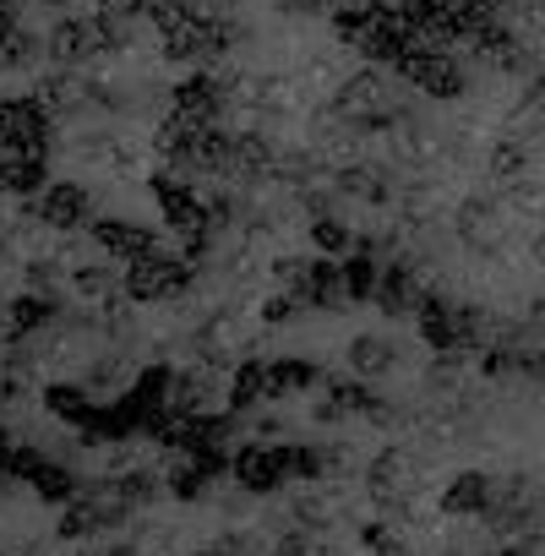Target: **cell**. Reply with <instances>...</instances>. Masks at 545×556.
Returning <instances> with one entry per match:
<instances>
[{
  "label": "cell",
  "instance_id": "cell-1",
  "mask_svg": "<svg viewBox=\"0 0 545 556\" xmlns=\"http://www.w3.org/2000/svg\"><path fill=\"white\" fill-rule=\"evenodd\" d=\"M28 213L55 235H77V229L93 224V191L77 186V180H50L39 197H28Z\"/></svg>",
  "mask_w": 545,
  "mask_h": 556
},
{
  "label": "cell",
  "instance_id": "cell-2",
  "mask_svg": "<svg viewBox=\"0 0 545 556\" xmlns=\"http://www.w3.org/2000/svg\"><path fill=\"white\" fill-rule=\"evenodd\" d=\"M93 251L110 256V262H137L148 251H164V235L153 224H137V218H93Z\"/></svg>",
  "mask_w": 545,
  "mask_h": 556
},
{
  "label": "cell",
  "instance_id": "cell-3",
  "mask_svg": "<svg viewBox=\"0 0 545 556\" xmlns=\"http://www.w3.org/2000/svg\"><path fill=\"white\" fill-rule=\"evenodd\" d=\"M306 245H312V256L344 262V256L360 245V229H355L350 218H339V213H312V218H306Z\"/></svg>",
  "mask_w": 545,
  "mask_h": 556
},
{
  "label": "cell",
  "instance_id": "cell-4",
  "mask_svg": "<svg viewBox=\"0 0 545 556\" xmlns=\"http://www.w3.org/2000/svg\"><path fill=\"white\" fill-rule=\"evenodd\" d=\"M350 361H355V371H388L393 366V333H355Z\"/></svg>",
  "mask_w": 545,
  "mask_h": 556
},
{
  "label": "cell",
  "instance_id": "cell-5",
  "mask_svg": "<svg viewBox=\"0 0 545 556\" xmlns=\"http://www.w3.org/2000/svg\"><path fill=\"white\" fill-rule=\"evenodd\" d=\"M0 339H7V301H0Z\"/></svg>",
  "mask_w": 545,
  "mask_h": 556
}]
</instances>
